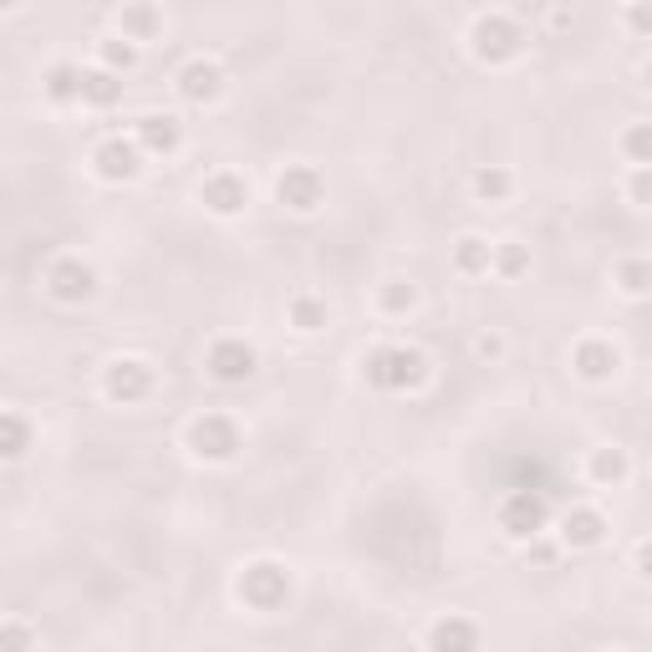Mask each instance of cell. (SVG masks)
<instances>
[{"label":"cell","instance_id":"6da1fadb","mask_svg":"<svg viewBox=\"0 0 652 652\" xmlns=\"http://www.w3.org/2000/svg\"><path fill=\"white\" fill-rule=\"evenodd\" d=\"M362 372H368V383L383 387V393H408V387H418L429 377V362H423V352H414V347H377V352H368Z\"/></svg>","mask_w":652,"mask_h":652},{"label":"cell","instance_id":"7a4b0ae2","mask_svg":"<svg viewBox=\"0 0 652 652\" xmlns=\"http://www.w3.org/2000/svg\"><path fill=\"white\" fill-rule=\"evenodd\" d=\"M520 46H525V31H520L510 15H479L475 31H469V51H475L485 67H504V61H515Z\"/></svg>","mask_w":652,"mask_h":652},{"label":"cell","instance_id":"3957f363","mask_svg":"<svg viewBox=\"0 0 652 652\" xmlns=\"http://www.w3.org/2000/svg\"><path fill=\"white\" fill-rule=\"evenodd\" d=\"M546 520H550V504L540 489H510L500 500V531L504 535H515V540H531V535L546 531Z\"/></svg>","mask_w":652,"mask_h":652},{"label":"cell","instance_id":"277c9868","mask_svg":"<svg viewBox=\"0 0 652 652\" xmlns=\"http://www.w3.org/2000/svg\"><path fill=\"white\" fill-rule=\"evenodd\" d=\"M286 596H291V577H286V566H276V561L245 566V577H240V602H245V607L276 612V607H286Z\"/></svg>","mask_w":652,"mask_h":652},{"label":"cell","instance_id":"5b68a950","mask_svg":"<svg viewBox=\"0 0 652 652\" xmlns=\"http://www.w3.org/2000/svg\"><path fill=\"white\" fill-rule=\"evenodd\" d=\"M189 449L199 454V459H209V464L235 459V454H240V429H235V418H224V414L194 418V423H189Z\"/></svg>","mask_w":652,"mask_h":652},{"label":"cell","instance_id":"8992f818","mask_svg":"<svg viewBox=\"0 0 652 652\" xmlns=\"http://www.w3.org/2000/svg\"><path fill=\"white\" fill-rule=\"evenodd\" d=\"M46 291H51V301H61V306H82V301L97 296V270H92L88 260H77V255H61V260H51V270H46Z\"/></svg>","mask_w":652,"mask_h":652},{"label":"cell","instance_id":"52a82bcc","mask_svg":"<svg viewBox=\"0 0 652 652\" xmlns=\"http://www.w3.org/2000/svg\"><path fill=\"white\" fill-rule=\"evenodd\" d=\"M205 368H209V377H214V383H224V387L251 383V377H255V347H245L240 337H220L214 347H209Z\"/></svg>","mask_w":652,"mask_h":652},{"label":"cell","instance_id":"ba28073f","mask_svg":"<svg viewBox=\"0 0 652 652\" xmlns=\"http://www.w3.org/2000/svg\"><path fill=\"white\" fill-rule=\"evenodd\" d=\"M92 168H97V178H107V184H128V178H138V168H143V149H138L133 138H103L97 153H92Z\"/></svg>","mask_w":652,"mask_h":652},{"label":"cell","instance_id":"9c48e42d","mask_svg":"<svg viewBox=\"0 0 652 652\" xmlns=\"http://www.w3.org/2000/svg\"><path fill=\"white\" fill-rule=\"evenodd\" d=\"M103 387H107V398L113 403H143L153 393V368L149 362H138V357H118V362L107 368Z\"/></svg>","mask_w":652,"mask_h":652},{"label":"cell","instance_id":"30bf717a","mask_svg":"<svg viewBox=\"0 0 652 652\" xmlns=\"http://www.w3.org/2000/svg\"><path fill=\"white\" fill-rule=\"evenodd\" d=\"M276 199H281L286 209H296V214H312V209L322 205V174L306 168V163L286 168V174L276 178Z\"/></svg>","mask_w":652,"mask_h":652},{"label":"cell","instance_id":"8fae6325","mask_svg":"<svg viewBox=\"0 0 652 652\" xmlns=\"http://www.w3.org/2000/svg\"><path fill=\"white\" fill-rule=\"evenodd\" d=\"M174 82H178V97H184V103H214V97L224 92V72L214 67V61H205V57L184 61Z\"/></svg>","mask_w":652,"mask_h":652},{"label":"cell","instance_id":"7c38bea8","mask_svg":"<svg viewBox=\"0 0 652 652\" xmlns=\"http://www.w3.org/2000/svg\"><path fill=\"white\" fill-rule=\"evenodd\" d=\"M199 199H205L209 214L230 220V214H240V209L251 205V184H245L240 174H209L205 189H199Z\"/></svg>","mask_w":652,"mask_h":652},{"label":"cell","instance_id":"4fadbf2b","mask_svg":"<svg viewBox=\"0 0 652 652\" xmlns=\"http://www.w3.org/2000/svg\"><path fill=\"white\" fill-rule=\"evenodd\" d=\"M561 540H566L571 550H596L602 540H607V515H602V510H586V504L566 510V520H561Z\"/></svg>","mask_w":652,"mask_h":652},{"label":"cell","instance_id":"5bb4252c","mask_svg":"<svg viewBox=\"0 0 652 652\" xmlns=\"http://www.w3.org/2000/svg\"><path fill=\"white\" fill-rule=\"evenodd\" d=\"M133 143L143 153H174L178 143H184V128H178V118H168V113H143V118L133 123Z\"/></svg>","mask_w":652,"mask_h":652},{"label":"cell","instance_id":"9a60e30c","mask_svg":"<svg viewBox=\"0 0 652 652\" xmlns=\"http://www.w3.org/2000/svg\"><path fill=\"white\" fill-rule=\"evenodd\" d=\"M118 26H123L128 42H153V36L163 31V11L153 5V0H128L123 15H118Z\"/></svg>","mask_w":652,"mask_h":652},{"label":"cell","instance_id":"2e32d148","mask_svg":"<svg viewBox=\"0 0 652 652\" xmlns=\"http://www.w3.org/2000/svg\"><path fill=\"white\" fill-rule=\"evenodd\" d=\"M571 362H577V372L586 383H607L612 372H617V347L612 341H581Z\"/></svg>","mask_w":652,"mask_h":652},{"label":"cell","instance_id":"e0dca14e","mask_svg":"<svg viewBox=\"0 0 652 652\" xmlns=\"http://www.w3.org/2000/svg\"><path fill=\"white\" fill-rule=\"evenodd\" d=\"M123 97V77L107 72V67H92V72H82V103L92 107H113Z\"/></svg>","mask_w":652,"mask_h":652},{"label":"cell","instance_id":"ac0fdd59","mask_svg":"<svg viewBox=\"0 0 652 652\" xmlns=\"http://www.w3.org/2000/svg\"><path fill=\"white\" fill-rule=\"evenodd\" d=\"M46 97L51 103H82V72H77L72 61H57L46 72Z\"/></svg>","mask_w":652,"mask_h":652},{"label":"cell","instance_id":"d6986e66","mask_svg":"<svg viewBox=\"0 0 652 652\" xmlns=\"http://www.w3.org/2000/svg\"><path fill=\"white\" fill-rule=\"evenodd\" d=\"M31 449V423L21 414H0V459L11 464Z\"/></svg>","mask_w":652,"mask_h":652},{"label":"cell","instance_id":"ffe728a7","mask_svg":"<svg viewBox=\"0 0 652 652\" xmlns=\"http://www.w3.org/2000/svg\"><path fill=\"white\" fill-rule=\"evenodd\" d=\"M489 251H494V245H485L479 235H464L459 245H454V266H459L464 276H479V270H489Z\"/></svg>","mask_w":652,"mask_h":652},{"label":"cell","instance_id":"44dd1931","mask_svg":"<svg viewBox=\"0 0 652 652\" xmlns=\"http://www.w3.org/2000/svg\"><path fill=\"white\" fill-rule=\"evenodd\" d=\"M429 642H433V648H475L479 632H475V622H459V617H449V622H439V627L429 632Z\"/></svg>","mask_w":652,"mask_h":652},{"label":"cell","instance_id":"7402d4cb","mask_svg":"<svg viewBox=\"0 0 652 652\" xmlns=\"http://www.w3.org/2000/svg\"><path fill=\"white\" fill-rule=\"evenodd\" d=\"M592 479H596V485H622V479H627V454H622V449H596Z\"/></svg>","mask_w":652,"mask_h":652},{"label":"cell","instance_id":"603a6c76","mask_svg":"<svg viewBox=\"0 0 652 652\" xmlns=\"http://www.w3.org/2000/svg\"><path fill=\"white\" fill-rule=\"evenodd\" d=\"M103 67H107V72H133V67H138V46L133 42H128V36H107V42H103Z\"/></svg>","mask_w":652,"mask_h":652},{"label":"cell","instance_id":"cb8c5ba5","mask_svg":"<svg viewBox=\"0 0 652 652\" xmlns=\"http://www.w3.org/2000/svg\"><path fill=\"white\" fill-rule=\"evenodd\" d=\"M475 194H479V199H489V205L510 199V174H504V168H494V163H489V168H479V174H475Z\"/></svg>","mask_w":652,"mask_h":652},{"label":"cell","instance_id":"d4e9b609","mask_svg":"<svg viewBox=\"0 0 652 652\" xmlns=\"http://www.w3.org/2000/svg\"><path fill=\"white\" fill-rule=\"evenodd\" d=\"M489 266L515 281V276H525V266H531V251H525V245H500V251H489Z\"/></svg>","mask_w":652,"mask_h":652},{"label":"cell","instance_id":"484cf974","mask_svg":"<svg viewBox=\"0 0 652 652\" xmlns=\"http://www.w3.org/2000/svg\"><path fill=\"white\" fill-rule=\"evenodd\" d=\"M291 326H301V331H322L326 326V306L312 296H296L291 301Z\"/></svg>","mask_w":652,"mask_h":652},{"label":"cell","instance_id":"4316f807","mask_svg":"<svg viewBox=\"0 0 652 652\" xmlns=\"http://www.w3.org/2000/svg\"><path fill=\"white\" fill-rule=\"evenodd\" d=\"M377 301H383V312H387V316H403V312H408V306L418 301V291H414L408 281H387V286H383V296H377Z\"/></svg>","mask_w":652,"mask_h":652},{"label":"cell","instance_id":"83f0119b","mask_svg":"<svg viewBox=\"0 0 652 652\" xmlns=\"http://www.w3.org/2000/svg\"><path fill=\"white\" fill-rule=\"evenodd\" d=\"M617 281H622L627 296H648V281H652L648 260H622V270H617Z\"/></svg>","mask_w":652,"mask_h":652},{"label":"cell","instance_id":"f1b7e54d","mask_svg":"<svg viewBox=\"0 0 652 652\" xmlns=\"http://www.w3.org/2000/svg\"><path fill=\"white\" fill-rule=\"evenodd\" d=\"M622 153L638 163V168H648V159H652V133H648V123H638V128L622 138Z\"/></svg>","mask_w":652,"mask_h":652},{"label":"cell","instance_id":"f546056e","mask_svg":"<svg viewBox=\"0 0 652 652\" xmlns=\"http://www.w3.org/2000/svg\"><path fill=\"white\" fill-rule=\"evenodd\" d=\"M31 642H36L31 638V627H15V622L0 627V648H31Z\"/></svg>","mask_w":652,"mask_h":652},{"label":"cell","instance_id":"4dcf8cb0","mask_svg":"<svg viewBox=\"0 0 652 652\" xmlns=\"http://www.w3.org/2000/svg\"><path fill=\"white\" fill-rule=\"evenodd\" d=\"M627 194H632V205H648V168H638V178H632V189H627Z\"/></svg>","mask_w":652,"mask_h":652},{"label":"cell","instance_id":"1f68e13d","mask_svg":"<svg viewBox=\"0 0 652 652\" xmlns=\"http://www.w3.org/2000/svg\"><path fill=\"white\" fill-rule=\"evenodd\" d=\"M475 352L479 357H500V337H489V331L485 337H475Z\"/></svg>","mask_w":652,"mask_h":652},{"label":"cell","instance_id":"d6a6232c","mask_svg":"<svg viewBox=\"0 0 652 652\" xmlns=\"http://www.w3.org/2000/svg\"><path fill=\"white\" fill-rule=\"evenodd\" d=\"M632 31H638V36H648V5H642V0L632 5Z\"/></svg>","mask_w":652,"mask_h":652},{"label":"cell","instance_id":"836d02e7","mask_svg":"<svg viewBox=\"0 0 652 652\" xmlns=\"http://www.w3.org/2000/svg\"><path fill=\"white\" fill-rule=\"evenodd\" d=\"M11 5H21V0H0V11H11Z\"/></svg>","mask_w":652,"mask_h":652}]
</instances>
